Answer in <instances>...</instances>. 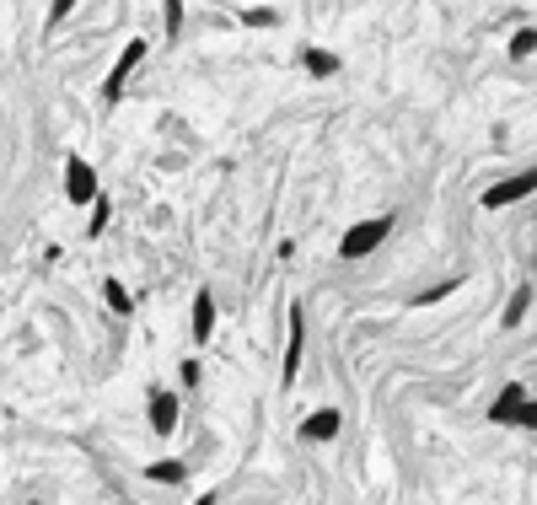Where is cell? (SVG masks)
Instances as JSON below:
<instances>
[{"instance_id":"6da1fadb","label":"cell","mask_w":537,"mask_h":505,"mask_svg":"<svg viewBox=\"0 0 537 505\" xmlns=\"http://www.w3.org/2000/svg\"><path fill=\"white\" fill-rule=\"evenodd\" d=\"M393 226H398V215H366V221H355L350 232L339 237V258H371L376 248H382L387 237H393Z\"/></svg>"},{"instance_id":"7a4b0ae2","label":"cell","mask_w":537,"mask_h":505,"mask_svg":"<svg viewBox=\"0 0 537 505\" xmlns=\"http://www.w3.org/2000/svg\"><path fill=\"white\" fill-rule=\"evenodd\" d=\"M489 420H495V425H516V430H537V398L521 382H511L495 403H489Z\"/></svg>"},{"instance_id":"3957f363","label":"cell","mask_w":537,"mask_h":505,"mask_svg":"<svg viewBox=\"0 0 537 505\" xmlns=\"http://www.w3.org/2000/svg\"><path fill=\"white\" fill-rule=\"evenodd\" d=\"M145 54H151V43H145V38H129V43H124L119 60H113V70H108V81H103V103H119L124 86H129V76L145 65Z\"/></svg>"},{"instance_id":"277c9868","label":"cell","mask_w":537,"mask_h":505,"mask_svg":"<svg viewBox=\"0 0 537 505\" xmlns=\"http://www.w3.org/2000/svg\"><path fill=\"white\" fill-rule=\"evenodd\" d=\"M301 360H307V307H290V328H285V366H280V382L290 387L301 377Z\"/></svg>"},{"instance_id":"5b68a950","label":"cell","mask_w":537,"mask_h":505,"mask_svg":"<svg viewBox=\"0 0 537 505\" xmlns=\"http://www.w3.org/2000/svg\"><path fill=\"white\" fill-rule=\"evenodd\" d=\"M97 189H103L97 167L86 162V156L70 151V156H65V199H70V205H92V194H97Z\"/></svg>"},{"instance_id":"8992f818","label":"cell","mask_w":537,"mask_h":505,"mask_svg":"<svg viewBox=\"0 0 537 505\" xmlns=\"http://www.w3.org/2000/svg\"><path fill=\"white\" fill-rule=\"evenodd\" d=\"M145 414H151V430L156 436H172L178 430V414H183V398L178 393H167V387H151V403H145Z\"/></svg>"},{"instance_id":"52a82bcc","label":"cell","mask_w":537,"mask_h":505,"mask_svg":"<svg viewBox=\"0 0 537 505\" xmlns=\"http://www.w3.org/2000/svg\"><path fill=\"white\" fill-rule=\"evenodd\" d=\"M532 189H537V172H516V178H505V183H495V189H484L478 205H484V210H505V205H516V199H527Z\"/></svg>"},{"instance_id":"ba28073f","label":"cell","mask_w":537,"mask_h":505,"mask_svg":"<svg viewBox=\"0 0 537 505\" xmlns=\"http://www.w3.org/2000/svg\"><path fill=\"white\" fill-rule=\"evenodd\" d=\"M339 430H344V414H339V409H317V414H307V420H301L296 436H301V441H333Z\"/></svg>"},{"instance_id":"9c48e42d","label":"cell","mask_w":537,"mask_h":505,"mask_svg":"<svg viewBox=\"0 0 537 505\" xmlns=\"http://www.w3.org/2000/svg\"><path fill=\"white\" fill-rule=\"evenodd\" d=\"M210 334H215V291L205 285L194 296V344H210Z\"/></svg>"},{"instance_id":"30bf717a","label":"cell","mask_w":537,"mask_h":505,"mask_svg":"<svg viewBox=\"0 0 537 505\" xmlns=\"http://www.w3.org/2000/svg\"><path fill=\"white\" fill-rule=\"evenodd\" d=\"M527 312H532V285H516L511 301H505V317H500V323L505 328H521V323H527Z\"/></svg>"},{"instance_id":"8fae6325","label":"cell","mask_w":537,"mask_h":505,"mask_svg":"<svg viewBox=\"0 0 537 505\" xmlns=\"http://www.w3.org/2000/svg\"><path fill=\"white\" fill-rule=\"evenodd\" d=\"M301 65H307V76H339V54L328 49H301Z\"/></svg>"},{"instance_id":"7c38bea8","label":"cell","mask_w":537,"mask_h":505,"mask_svg":"<svg viewBox=\"0 0 537 505\" xmlns=\"http://www.w3.org/2000/svg\"><path fill=\"white\" fill-rule=\"evenodd\" d=\"M145 479H151V484H183L188 479V463L167 457V463H151V468H145Z\"/></svg>"},{"instance_id":"4fadbf2b","label":"cell","mask_w":537,"mask_h":505,"mask_svg":"<svg viewBox=\"0 0 537 505\" xmlns=\"http://www.w3.org/2000/svg\"><path fill=\"white\" fill-rule=\"evenodd\" d=\"M103 301H108V312H119V317L135 312V296H129L119 280H103Z\"/></svg>"},{"instance_id":"5bb4252c","label":"cell","mask_w":537,"mask_h":505,"mask_svg":"<svg viewBox=\"0 0 537 505\" xmlns=\"http://www.w3.org/2000/svg\"><path fill=\"white\" fill-rule=\"evenodd\" d=\"M108 215H113V199L97 189V194H92V226H86V237H103V232H108Z\"/></svg>"},{"instance_id":"9a60e30c","label":"cell","mask_w":537,"mask_h":505,"mask_svg":"<svg viewBox=\"0 0 537 505\" xmlns=\"http://www.w3.org/2000/svg\"><path fill=\"white\" fill-rule=\"evenodd\" d=\"M457 285H462L457 274H452V280H441V285H430V291H419V296H414V307H435V301H446V296L457 291Z\"/></svg>"},{"instance_id":"2e32d148","label":"cell","mask_w":537,"mask_h":505,"mask_svg":"<svg viewBox=\"0 0 537 505\" xmlns=\"http://www.w3.org/2000/svg\"><path fill=\"white\" fill-rule=\"evenodd\" d=\"M532 49H537V27H521L511 38V60H532Z\"/></svg>"},{"instance_id":"e0dca14e","label":"cell","mask_w":537,"mask_h":505,"mask_svg":"<svg viewBox=\"0 0 537 505\" xmlns=\"http://www.w3.org/2000/svg\"><path fill=\"white\" fill-rule=\"evenodd\" d=\"M70 11H76V0H54L49 17H43V33H60V22L70 17Z\"/></svg>"},{"instance_id":"ac0fdd59","label":"cell","mask_w":537,"mask_h":505,"mask_svg":"<svg viewBox=\"0 0 537 505\" xmlns=\"http://www.w3.org/2000/svg\"><path fill=\"white\" fill-rule=\"evenodd\" d=\"M162 17H167V38H183V0H167Z\"/></svg>"},{"instance_id":"d6986e66","label":"cell","mask_w":537,"mask_h":505,"mask_svg":"<svg viewBox=\"0 0 537 505\" xmlns=\"http://www.w3.org/2000/svg\"><path fill=\"white\" fill-rule=\"evenodd\" d=\"M242 22H248V27H280V11H269V6H253V11H242Z\"/></svg>"},{"instance_id":"ffe728a7","label":"cell","mask_w":537,"mask_h":505,"mask_svg":"<svg viewBox=\"0 0 537 505\" xmlns=\"http://www.w3.org/2000/svg\"><path fill=\"white\" fill-rule=\"evenodd\" d=\"M178 377H183V387H199V377H205V366H199V360H183V366H178Z\"/></svg>"}]
</instances>
